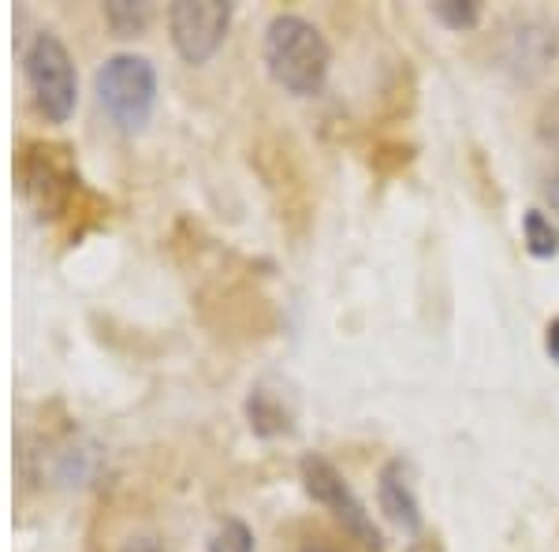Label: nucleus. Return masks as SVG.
I'll return each mask as SVG.
<instances>
[{"instance_id":"12","label":"nucleus","mask_w":559,"mask_h":552,"mask_svg":"<svg viewBox=\"0 0 559 552\" xmlns=\"http://www.w3.org/2000/svg\"><path fill=\"white\" fill-rule=\"evenodd\" d=\"M545 351H548V359L559 362V318L548 321V332H545Z\"/></svg>"},{"instance_id":"4","label":"nucleus","mask_w":559,"mask_h":552,"mask_svg":"<svg viewBox=\"0 0 559 552\" xmlns=\"http://www.w3.org/2000/svg\"><path fill=\"white\" fill-rule=\"evenodd\" d=\"M299 474H302V489L310 493L313 504H321L332 519L344 527L358 545H366L369 552H381L384 549V538L377 530L373 515L366 512V504L355 496V489L347 485V478L340 474L336 467L329 463L324 456H302L299 463Z\"/></svg>"},{"instance_id":"14","label":"nucleus","mask_w":559,"mask_h":552,"mask_svg":"<svg viewBox=\"0 0 559 552\" xmlns=\"http://www.w3.org/2000/svg\"><path fill=\"white\" fill-rule=\"evenodd\" d=\"M123 552H165L160 545H153V541H134V545H128Z\"/></svg>"},{"instance_id":"13","label":"nucleus","mask_w":559,"mask_h":552,"mask_svg":"<svg viewBox=\"0 0 559 552\" xmlns=\"http://www.w3.org/2000/svg\"><path fill=\"white\" fill-rule=\"evenodd\" d=\"M545 195H548V202H552V213H559V176H556V179H548Z\"/></svg>"},{"instance_id":"10","label":"nucleus","mask_w":559,"mask_h":552,"mask_svg":"<svg viewBox=\"0 0 559 552\" xmlns=\"http://www.w3.org/2000/svg\"><path fill=\"white\" fill-rule=\"evenodd\" d=\"M105 20L112 26L120 38H131V34H139L142 26L150 23V4H131V0H112V4H105Z\"/></svg>"},{"instance_id":"1","label":"nucleus","mask_w":559,"mask_h":552,"mask_svg":"<svg viewBox=\"0 0 559 552\" xmlns=\"http://www.w3.org/2000/svg\"><path fill=\"white\" fill-rule=\"evenodd\" d=\"M265 68L280 90L295 97H313L324 90L332 68V49L310 20L295 12H280L265 26Z\"/></svg>"},{"instance_id":"5","label":"nucleus","mask_w":559,"mask_h":552,"mask_svg":"<svg viewBox=\"0 0 559 552\" xmlns=\"http://www.w3.org/2000/svg\"><path fill=\"white\" fill-rule=\"evenodd\" d=\"M231 12L228 0H176L168 8V31H173L176 52L187 64H205L228 38Z\"/></svg>"},{"instance_id":"8","label":"nucleus","mask_w":559,"mask_h":552,"mask_svg":"<svg viewBox=\"0 0 559 552\" xmlns=\"http://www.w3.org/2000/svg\"><path fill=\"white\" fill-rule=\"evenodd\" d=\"M247 414H250V425L261 433V437H273V433H284L287 430V414L284 407H280L273 396L265 392V388H254L247 400Z\"/></svg>"},{"instance_id":"6","label":"nucleus","mask_w":559,"mask_h":552,"mask_svg":"<svg viewBox=\"0 0 559 552\" xmlns=\"http://www.w3.org/2000/svg\"><path fill=\"white\" fill-rule=\"evenodd\" d=\"M377 504H381V512L403 533H411V538H418L421 533V522L426 519H421L418 493H414L411 470L403 459H388V463L381 467V478H377Z\"/></svg>"},{"instance_id":"3","label":"nucleus","mask_w":559,"mask_h":552,"mask_svg":"<svg viewBox=\"0 0 559 552\" xmlns=\"http://www.w3.org/2000/svg\"><path fill=\"white\" fill-rule=\"evenodd\" d=\"M23 71H26V83H31L34 105L41 108L45 120L64 124L68 116L75 113V102H79L75 60H71V52L64 49V42L49 31L34 34L23 52Z\"/></svg>"},{"instance_id":"2","label":"nucleus","mask_w":559,"mask_h":552,"mask_svg":"<svg viewBox=\"0 0 559 552\" xmlns=\"http://www.w3.org/2000/svg\"><path fill=\"white\" fill-rule=\"evenodd\" d=\"M94 94L120 131H142L157 105V71L139 52H116L94 75Z\"/></svg>"},{"instance_id":"9","label":"nucleus","mask_w":559,"mask_h":552,"mask_svg":"<svg viewBox=\"0 0 559 552\" xmlns=\"http://www.w3.org/2000/svg\"><path fill=\"white\" fill-rule=\"evenodd\" d=\"M432 20L444 23L448 31L463 34V31H474L481 23V4L477 0H437L432 4Z\"/></svg>"},{"instance_id":"7","label":"nucleus","mask_w":559,"mask_h":552,"mask_svg":"<svg viewBox=\"0 0 559 552\" xmlns=\"http://www.w3.org/2000/svg\"><path fill=\"white\" fill-rule=\"evenodd\" d=\"M522 243L534 258H556L559 255V228L552 224V216H545V210H530L522 216Z\"/></svg>"},{"instance_id":"11","label":"nucleus","mask_w":559,"mask_h":552,"mask_svg":"<svg viewBox=\"0 0 559 552\" xmlns=\"http://www.w3.org/2000/svg\"><path fill=\"white\" fill-rule=\"evenodd\" d=\"M210 552H254V533H250V527L242 519H224L221 527L213 530Z\"/></svg>"}]
</instances>
